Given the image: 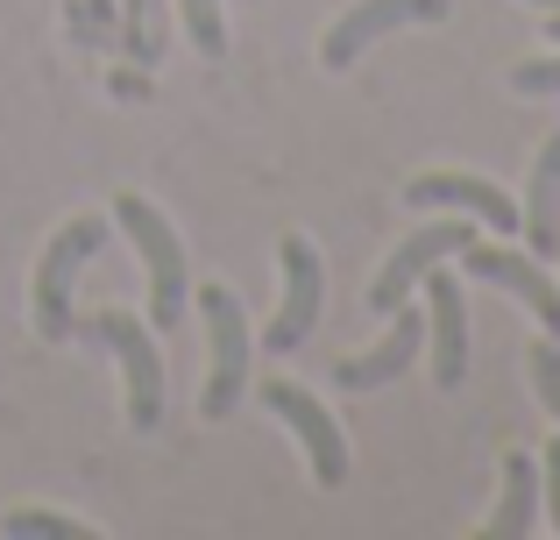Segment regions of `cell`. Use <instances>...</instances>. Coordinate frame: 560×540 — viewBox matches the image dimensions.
I'll return each mask as SVG.
<instances>
[{"mask_svg":"<svg viewBox=\"0 0 560 540\" xmlns=\"http://www.w3.org/2000/svg\"><path fill=\"white\" fill-rule=\"evenodd\" d=\"M199 313H206V342H213V370H206V391H199V413L206 420H228L248 391V313L228 285H206L199 291Z\"/></svg>","mask_w":560,"mask_h":540,"instance_id":"obj_4","label":"cell"},{"mask_svg":"<svg viewBox=\"0 0 560 540\" xmlns=\"http://www.w3.org/2000/svg\"><path fill=\"white\" fill-rule=\"evenodd\" d=\"M419 342H425V313H405V306H397L390 334H383L370 356L334 363V384H341V391H383L390 377H405L411 363H419Z\"/></svg>","mask_w":560,"mask_h":540,"instance_id":"obj_12","label":"cell"},{"mask_svg":"<svg viewBox=\"0 0 560 540\" xmlns=\"http://www.w3.org/2000/svg\"><path fill=\"white\" fill-rule=\"evenodd\" d=\"M262 405H270V420H284V427L299 434V448H305V462H313L319 484L341 491L348 484V434L334 427L327 405H319L305 384H291V377H270V384H262Z\"/></svg>","mask_w":560,"mask_h":540,"instance_id":"obj_6","label":"cell"},{"mask_svg":"<svg viewBox=\"0 0 560 540\" xmlns=\"http://www.w3.org/2000/svg\"><path fill=\"white\" fill-rule=\"evenodd\" d=\"M525 370H533V391H539V405L560 420V348L553 342H539L533 356H525Z\"/></svg>","mask_w":560,"mask_h":540,"instance_id":"obj_18","label":"cell"},{"mask_svg":"<svg viewBox=\"0 0 560 540\" xmlns=\"http://www.w3.org/2000/svg\"><path fill=\"white\" fill-rule=\"evenodd\" d=\"M462 264H468V277H482V285L511 291L518 306H533V313L547 320V334H560V285L547 277V264H539L533 250H490V242H468Z\"/></svg>","mask_w":560,"mask_h":540,"instance_id":"obj_11","label":"cell"},{"mask_svg":"<svg viewBox=\"0 0 560 540\" xmlns=\"http://www.w3.org/2000/svg\"><path fill=\"white\" fill-rule=\"evenodd\" d=\"M107 228H114L107 214H79V221H65L50 235V250L36 264V334L43 342H65L71 334V277L107 250Z\"/></svg>","mask_w":560,"mask_h":540,"instance_id":"obj_3","label":"cell"},{"mask_svg":"<svg viewBox=\"0 0 560 540\" xmlns=\"http://www.w3.org/2000/svg\"><path fill=\"white\" fill-rule=\"evenodd\" d=\"M468 242H476V221H425V228H411V235L390 250V264L376 271L370 306H376V313H397V306L419 291V277L433 264H447V256H462Z\"/></svg>","mask_w":560,"mask_h":540,"instance_id":"obj_7","label":"cell"},{"mask_svg":"<svg viewBox=\"0 0 560 540\" xmlns=\"http://www.w3.org/2000/svg\"><path fill=\"white\" fill-rule=\"evenodd\" d=\"M277 271H284V299H277V320H270V334H262V348H270V356H291V348H305V334L319 328L327 271H319V250L305 235L277 242Z\"/></svg>","mask_w":560,"mask_h":540,"instance_id":"obj_5","label":"cell"},{"mask_svg":"<svg viewBox=\"0 0 560 540\" xmlns=\"http://www.w3.org/2000/svg\"><path fill=\"white\" fill-rule=\"evenodd\" d=\"M539 527V462L533 456H511L504 462V505L490 513V540H525Z\"/></svg>","mask_w":560,"mask_h":540,"instance_id":"obj_14","label":"cell"},{"mask_svg":"<svg viewBox=\"0 0 560 540\" xmlns=\"http://www.w3.org/2000/svg\"><path fill=\"white\" fill-rule=\"evenodd\" d=\"M553 43H560V14H553Z\"/></svg>","mask_w":560,"mask_h":540,"instance_id":"obj_21","label":"cell"},{"mask_svg":"<svg viewBox=\"0 0 560 540\" xmlns=\"http://www.w3.org/2000/svg\"><path fill=\"white\" fill-rule=\"evenodd\" d=\"M405 207H447V214H476V228H497V235H511L518 228V199L504 193V185L476 179V171H419V179L405 185Z\"/></svg>","mask_w":560,"mask_h":540,"instance_id":"obj_9","label":"cell"},{"mask_svg":"<svg viewBox=\"0 0 560 540\" xmlns=\"http://www.w3.org/2000/svg\"><path fill=\"white\" fill-rule=\"evenodd\" d=\"M0 533L8 540H100L85 519H65V513H8Z\"/></svg>","mask_w":560,"mask_h":540,"instance_id":"obj_15","label":"cell"},{"mask_svg":"<svg viewBox=\"0 0 560 540\" xmlns=\"http://www.w3.org/2000/svg\"><path fill=\"white\" fill-rule=\"evenodd\" d=\"M114 221H121L128 242L142 250V271H150V320L171 334L185 320V299H191V264H185L178 228H171L142 193H121V199H114Z\"/></svg>","mask_w":560,"mask_h":540,"instance_id":"obj_1","label":"cell"},{"mask_svg":"<svg viewBox=\"0 0 560 540\" xmlns=\"http://www.w3.org/2000/svg\"><path fill=\"white\" fill-rule=\"evenodd\" d=\"M178 14H185V36L199 43L206 57L228 50V22H220V0H178Z\"/></svg>","mask_w":560,"mask_h":540,"instance_id":"obj_16","label":"cell"},{"mask_svg":"<svg viewBox=\"0 0 560 540\" xmlns=\"http://www.w3.org/2000/svg\"><path fill=\"white\" fill-rule=\"evenodd\" d=\"M518 228H525V242H533L539 264H553V256H560V128L539 142V157H533V185H525Z\"/></svg>","mask_w":560,"mask_h":540,"instance_id":"obj_13","label":"cell"},{"mask_svg":"<svg viewBox=\"0 0 560 540\" xmlns=\"http://www.w3.org/2000/svg\"><path fill=\"white\" fill-rule=\"evenodd\" d=\"M511 93H518V100L560 93V43H553V57H525V65H511Z\"/></svg>","mask_w":560,"mask_h":540,"instance_id":"obj_17","label":"cell"},{"mask_svg":"<svg viewBox=\"0 0 560 540\" xmlns=\"http://www.w3.org/2000/svg\"><path fill=\"white\" fill-rule=\"evenodd\" d=\"M425 285V342H433V384L462 391L468 377V306H462V277H447V264H433L419 277Z\"/></svg>","mask_w":560,"mask_h":540,"instance_id":"obj_10","label":"cell"},{"mask_svg":"<svg viewBox=\"0 0 560 540\" xmlns=\"http://www.w3.org/2000/svg\"><path fill=\"white\" fill-rule=\"evenodd\" d=\"M539 505H547V519H553V533H560V441L539 448Z\"/></svg>","mask_w":560,"mask_h":540,"instance_id":"obj_19","label":"cell"},{"mask_svg":"<svg viewBox=\"0 0 560 540\" xmlns=\"http://www.w3.org/2000/svg\"><path fill=\"white\" fill-rule=\"evenodd\" d=\"M533 8H547V14H560V0H533Z\"/></svg>","mask_w":560,"mask_h":540,"instance_id":"obj_20","label":"cell"},{"mask_svg":"<svg viewBox=\"0 0 560 540\" xmlns=\"http://www.w3.org/2000/svg\"><path fill=\"white\" fill-rule=\"evenodd\" d=\"M85 334L107 342L114 363H121V377H128V427L156 434V427H164V348H156V334L142 328L136 313H121V306L93 313V320H85Z\"/></svg>","mask_w":560,"mask_h":540,"instance_id":"obj_2","label":"cell"},{"mask_svg":"<svg viewBox=\"0 0 560 540\" xmlns=\"http://www.w3.org/2000/svg\"><path fill=\"white\" fill-rule=\"evenodd\" d=\"M411 22H447V0H355V8H348L327 36H319V65H327V71H348L376 36L411 28Z\"/></svg>","mask_w":560,"mask_h":540,"instance_id":"obj_8","label":"cell"}]
</instances>
